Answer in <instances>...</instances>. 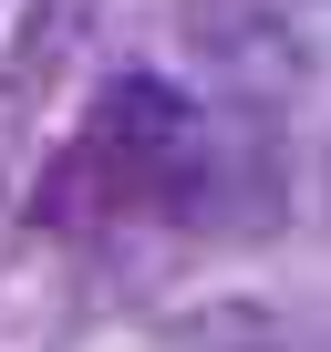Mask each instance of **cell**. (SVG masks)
I'll list each match as a JSON object with an SVG mask.
<instances>
[{"label":"cell","instance_id":"1","mask_svg":"<svg viewBox=\"0 0 331 352\" xmlns=\"http://www.w3.org/2000/svg\"><path fill=\"white\" fill-rule=\"evenodd\" d=\"M207 166V114L166 83V73H114L73 135L52 145L32 218L42 228H104V218H145V208H176Z\"/></svg>","mask_w":331,"mask_h":352}]
</instances>
